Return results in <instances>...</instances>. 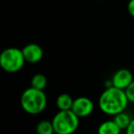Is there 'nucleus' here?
<instances>
[{
    "mask_svg": "<svg viewBox=\"0 0 134 134\" xmlns=\"http://www.w3.org/2000/svg\"><path fill=\"white\" fill-rule=\"evenodd\" d=\"M125 93H126L129 101L134 103V80L132 81L130 86L125 89Z\"/></svg>",
    "mask_w": 134,
    "mask_h": 134,
    "instance_id": "nucleus-13",
    "label": "nucleus"
},
{
    "mask_svg": "<svg viewBox=\"0 0 134 134\" xmlns=\"http://www.w3.org/2000/svg\"><path fill=\"white\" fill-rule=\"evenodd\" d=\"M128 11L132 18H134V0H130L128 3Z\"/></svg>",
    "mask_w": 134,
    "mask_h": 134,
    "instance_id": "nucleus-14",
    "label": "nucleus"
},
{
    "mask_svg": "<svg viewBox=\"0 0 134 134\" xmlns=\"http://www.w3.org/2000/svg\"><path fill=\"white\" fill-rule=\"evenodd\" d=\"M114 121L117 123L118 126L120 128L121 130H126L127 128L129 127V125H130V121H131V119H130L128 114L123 111L114 116Z\"/></svg>",
    "mask_w": 134,
    "mask_h": 134,
    "instance_id": "nucleus-10",
    "label": "nucleus"
},
{
    "mask_svg": "<svg viewBox=\"0 0 134 134\" xmlns=\"http://www.w3.org/2000/svg\"><path fill=\"white\" fill-rule=\"evenodd\" d=\"M121 130L117 123L113 120H108L101 123L98 127V133L100 134H119Z\"/></svg>",
    "mask_w": 134,
    "mask_h": 134,
    "instance_id": "nucleus-8",
    "label": "nucleus"
},
{
    "mask_svg": "<svg viewBox=\"0 0 134 134\" xmlns=\"http://www.w3.org/2000/svg\"><path fill=\"white\" fill-rule=\"evenodd\" d=\"M26 60L22 50L18 48L5 49L0 53V67L8 73H17L24 66Z\"/></svg>",
    "mask_w": 134,
    "mask_h": 134,
    "instance_id": "nucleus-4",
    "label": "nucleus"
},
{
    "mask_svg": "<svg viewBox=\"0 0 134 134\" xmlns=\"http://www.w3.org/2000/svg\"><path fill=\"white\" fill-rule=\"evenodd\" d=\"M31 87L36 88V89L44 90V88L47 86V78L42 74H36L30 81Z\"/></svg>",
    "mask_w": 134,
    "mask_h": 134,
    "instance_id": "nucleus-11",
    "label": "nucleus"
},
{
    "mask_svg": "<svg viewBox=\"0 0 134 134\" xmlns=\"http://www.w3.org/2000/svg\"><path fill=\"white\" fill-rule=\"evenodd\" d=\"M74 99L68 94H62L56 99V106L59 110H69L72 109Z\"/></svg>",
    "mask_w": 134,
    "mask_h": 134,
    "instance_id": "nucleus-9",
    "label": "nucleus"
},
{
    "mask_svg": "<svg viewBox=\"0 0 134 134\" xmlns=\"http://www.w3.org/2000/svg\"><path fill=\"white\" fill-rule=\"evenodd\" d=\"M133 81V75L128 69H119L112 76L111 85L118 88L125 90Z\"/></svg>",
    "mask_w": 134,
    "mask_h": 134,
    "instance_id": "nucleus-6",
    "label": "nucleus"
},
{
    "mask_svg": "<svg viewBox=\"0 0 134 134\" xmlns=\"http://www.w3.org/2000/svg\"><path fill=\"white\" fill-rule=\"evenodd\" d=\"M22 52L27 63H39L43 57V50L39 44L30 43L24 46Z\"/></svg>",
    "mask_w": 134,
    "mask_h": 134,
    "instance_id": "nucleus-7",
    "label": "nucleus"
},
{
    "mask_svg": "<svg viewBox=\"0 0 134 134\" xmlns=\"http://www.w3.org/2000/svg\"><path fill=\"white\" fill-rule=\"evenodd\" d=\"M52 122L55 133L71 134L78 128L79 117L72 109L59 110L53 117Z\"/></svg>",
    "mask_w": 134,
    "mask_h": 134,
    "instance_id": "nucleus-3",
    "label": "nucleus"
},
{
    "mask_svg": "<svg viewBox=\"0 0 134 134\" xmlns=\"http://www.w3.org/2000/svg\"><path fill=\"white\" fill-rule=\"evenodd\" d=\"M72 110L79 118H85L89 116L94 110V103L91 99L86 97H79L74 99Z\"/></svg>",
    "mask_w": 134,
    "mask_h": 134,
    "instance_id": "nucleus-5",
    "label": "nucleus"
},
{
    "mask_svg": "<svg viewBox=\"0 0 134 134\" xmlns=\"http://www.w3.org/2000/svg\"><path fill=\"white\" fill-rule=\"evenodd\" d=\"M36 131L39 134H52L54 132L52 122L49 120L41 121L36 127Z\"/></svg>",
    "mask_w": 134,
    "mask_h": 134,
    "instance_id": "nucleus-12",
    "label": "nucleus"
},
{
    "mask_svg": "<svg viewBox=\"0 0 134 134\" xmlns=\"http://www.w3.org/2000/svg\"><path fill=\"white\" fill-rule=\"evenodd\" d=\"M129 102L130 101L127 97L125 90L111 86L104 90L100 95L98 106L103 113L115 116L125 111Z\"/></svg>",
    "mask_w": 134,
    "mask_h": 134,
    "instance_id": "nucleus-1",
    "label": "nucleus"
},
{
    "mask_svg": "<svg viewBox=\"0 0 134 134\" xmlns=\"http://www.w3.org/2000/svg\"><path fill=\"white\" fill-rule=\"evenodd\" d=\"M126 132L128 134H134V119H131L130 125H129V127L127 128Z\"/></svg>",
    "mask_w": 134,
    "mask_h": 134,
    "instance_id": "nucleus-15",
    "label": "nucleus"
},
{
    "mask_svg": "<svg viewBox=\"0 0 134 134\" xmlns=\"http://www.w3.org/2000/svg\"><path fill=\"white\" fill-rule=\"evenodd\" d=\"M20 105L24 111L28 114L38 115L46 108L47 97L43 90L36 89L30 86L21 95Z\"/></svg>",
    "mask_w": 134,
    "mask_h": 134,
    "instance_id": "nucleus-2",
    "label": "nucleus"
}]
</instances>
